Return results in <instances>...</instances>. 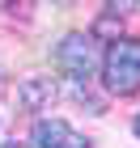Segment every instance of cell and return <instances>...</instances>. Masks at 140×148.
Wrapping results in <instances>:
<instances>
[{"mask_svg":"<svg viewBox=\"0 0 140 148\" xmlns=\"http://www.w3.org/2000/svg\"><path fill=\"white\" fill-rule=\"evenodd\" d=\"M102 80H106V89L119 93V97H128V93L140 89V42L136 38H115V42L106 47Z\"/></svg>","mask_w":140,"mask_h":148,"instance_id":"obj_1","label":"cell"},{"mask_svg":"<svg viewBox=\"0 0 140 148\" xmlns=\"http://www.w3.org/2000/svg\"><path fill=\"white\" fill-rule=\"evenodd\" d=\"M55 68L72 80H89L93 68H98V51H93L89 34H68L64 42L55 47Z\"/></svg>","mask_w":140,"mask_h":148,"instance_id":"obj_2","label":"cell"},{"mask_svg":"<svg viewBox=\"0 0 140 148\" xmlns=\"http://www.w3.org/2000/svg\"><path fill=\"white\" fill-rule=\"evenodd\" d=\"M30 148H89V140L72 131L64 119H38L30 131Z\"/></svg>","mask_w":140,"mask_h":148,"instance_id":"obj_3","label":"cell"},{"mask_svg":"<svg viewBox=\"0 0 140 148\" xmlns=\"http://www.w3.org/2000/svg\"><path fill=\"white\" fill-rule=\"evenodd\" d=\"M55 102V85L51 80H26L21 85V93H17V106H21L26 114H38V110H47V106Z\"/></svg>","mask_w":140,"mask_h":148,"instance_id":"obj_4","label":"cell"},{"mask_svg":"<svg viewBox=\"0 0 140 148\" xmlns=\"http://www.w3.org/2000/svg\"><path fill=\"white\" fill-rule=\"evenodd\" d=\"M132 131H136V140H140V114H136V123H132Z\"/></svg>","mask_w":140,"mask_h":148,"instance_id":"obj_5","label":"cell"},{"mask_svg":"<svg viewBox=\"0 0 140 148\" xmlns=\"http://www.w3.org/2000/svg\"><path fill=\"white\" fill-rule=\"evenodd\" d=\"M0 148H26V144H17V140H9V144H0Z\"/></svg>","mask_w":140,"mask_h":148,"instance_id":"obj_6","label":"cell"}]
</instances>
